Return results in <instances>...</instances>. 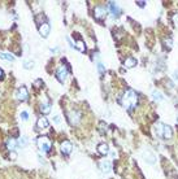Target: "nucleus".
I'll list each match as a JSON object with an SVG mask.
<instances>
[{
	"instance_id": "nucleus-1",
	"label": "nucleus",
	"mask_w": 178,
	"mask_h": 179,
	"mask_svg": "<svg viewBox=\"0 0 178 179\" xmlns=\"http://www.w3.org/2000/svg\"><path fill=\"white\" fill-rule=\"evenodd\" d=\"M138 103V95L134 92L133 90H127L124 92L122 97H121V104L125 106L126 109L135 108Z\"/></svg>"
},
{
	"instance_id": "nucleus-2",
	"label": "nucleus",
	"mask_w": 178,
	"mask_h": 179,
	"mask_svg": "<svg viewBox=\"0 0 178 179\" xmlns=\"http://www.w3.org/2000/svg\"><path fill=\"white\" fill-rule=\"evenodd\" d=\"M37 145L39 148V151L43 152V153H47V152L51 149V142L47 136H39L37 139Z\"/></svg>"
},
{
	"instance_id": "nucleus-3",
	"label": "nucleus",
	"mask_w": 178,
	"mask_h": 179,
	"mask_svg": "<svg viewBox=\"0 0 178 179\" xmlns=\"http://www.w3.org/2000/svg\"><path fill=\"white\" fill-rule=\"evenodd\" d=\"M94 17H95V19H98V21H103V19L107 17V11H105V8H103V6H95Z\"/></svg>"
},
{
	"instance_id": "nucleus-4",
	"label": "nucleus",
	"mask_w": 178,
	"mask_h": 179,
	"mask_svg": "<svg viewBox=\"0 0 178 179\" xmlns=\"http://www.w3.org/2000/svg\"><path fill=\"white\" fill-rule=\"evenodd\" d=\"M56 77H57V79L60 81V82H65V79H67V77H68V69L65 65H61V66L57 68Z\"/></svg>"
},
{
	"instance_id": "nucleus-5",
	"label": "nucleus",
	"mask_w": 178,
	"mask_h": 179,
	"mask_svg": "<svg viewBox=\"0 0 178 179\" xmlns=\"http://www.w3.org/2000/svg\"><path fill=\"white\" fill-rule=\"evenodd\" d=\"M81 121V114L77 112V110H70L69 112V122L72 125H78Z\"/></svg>"
},
{
	"instance_id": "nucleus-6",
	"label": "nucleus",
	"mask_w": 178,
	"mask_h": 179,
	"mask_svg": "<svg viewBox=\"0 0 178 179\" xmlns=\"http://www.w3.org/2000/svg\"><path fill=\"white\" fill-rule=\"evenodd\" d=\"M143 158L146 160V162H148L150 165H155V162H156V157H155V155L152 153L151 151H144L143 152Z\"/></svg>"
},
{
	"instance_id": "nucleus-7",
	"label": "nucleus",
	"mask_w": 178,
	"mask_h": 179,
	"mask_svg": "<svg viewBox=\"0 0 178 179\" xmlns=\"http://www.w3.org/2000/svg\"><path fill=\"white\" fill-rule=\"evenodd\" d=\"M27 97H29V92L26 90V87H20L17 91V99L25 101V100H27Z\"/></svg>"
},
{
	"instance_id": "nucleus-8",
	"label": "nucleus",
	"mask_w": 178,
	"mask_h": 179,
	"mask_svg": "<svg viewBox=\"0 0 178 179\" xmlns=\"http://www.w3.org/2000/svg\"><path fill=\"white\" fill-rule=\"evenodd\" d=\"M72 149H73V145H72L70 142L65 140V142L61 143V152H62L64 155H69V153L72 152Z\"/></svg>"
},
{
	"instance_id": "nucleus-9",
	"label": "nucleus",
	"mask_w": 178,
	"mask_h": 179,
	"mask_svg": "<svg viewBox=\"0 0 178 179\" xmlns=\"http://www.w3.org/2000/svg\"><path fill=\"white\" fill-rule=\"evenodd\" d=\"M49 30H51V27H49V25L47 24V22H44L43 25L39 26V34H41L43 38H47L48 37Z\"/></svg>"
},
{
	"instance_id": "nucleus-10",
	"label": "nucleus",
	"mask_w": 178,
	"mask_h": 179,
	"mask_svg": "<svg viewBox=\"0 0 178 179\" xmlns=\"http://www.w3.org/2000/svg\"><path fill=\"white\" fill-rule=\"evenodd\" d=\"M100 169H101V171H103V173H109L111 169H112L111 162L107 161V160H103V161L100 162Z\"/></svg>"
},
{
	"instance_id": "nucleus-11",
	"label": "nucleus",
	"mask_w": 178,
	"mask_h": 179,
	"mask_svg": "<svg viewBox=\"0 0 178 179\" xmlns=\"http://www.w3.org/2000/svg\"><path fill=\"white\" fill-rule=\"evenodd\" d=\"M98 152H99L100 155H103V156L108 155V153H109V147H108V144H105V143H101V144H99V145H98Z\"/></svg>"
},
{
	"instance_id": "nucleus-12",
	"label": "nucleus",
	"mask_w": 178,
	"mask_h": 179,
	"mask_svg": "<svg viewBox=\"0 0 178 179\" xmlns=\"http://www.w3.org/2000/svg\"><path fill=\"white\" fill-rule=\"evenodd\" d=\"M37 127H38L39 130L47 129V127H48V121H47V118H44V117L39 118V119H38V122H37Z\"/></svg>"
},
{
	"instance_id": "nucleus-13",
	"label": "nucleus",
	"mask_w": 178,
	"mask_h": 179,
	"mask_svg": "<svg viewBox=\"0 0 178 179\" xmlns=\"http://www.w3.org/2000/svg\"><path fill=\"white\" fill-rule=\"evenodd\" d=\"M109 9H111V12H112V14H113V16H118V14H120V12H121L120 6H118L116 3H113V1H109Z\"/></svg>"
},
{
	"instance_id": "nucleus-14",
	"label": "nucleus",
	"mask_w": 178,
	"mask_h": 179,
	"mask_svg": "<svg viewBox=\"0 0 178 179\" xmlns=\"http://www.w3.org/2000/svg\"><path fill=\"white\" fill-rule=\"evenodd\" d=\"M124 65H125V68H134L135 65H137V60H135L134 57H127L126 60L124 61Z\"/></svg>"
},
{
	"instance_id": "nucleus-15",
	"label": "nucleus",
	"mask_w": 178,
	"mask_h": 179,
	"mask_svg": "<svg viewBox=\"0 0 178 179\" xmlns=\"http://www.w3.org/2000/svg\"><path fill=\"white\" fill-rule=\"evenodd\" d=\"M173 136V131H172V127L170 126H164V134H163V138L164 139H170Z\"/></svg>"
},
{
	"instance_id": "nucleus-16",
	"label": "nucleus",
	"mask_w": 178,
	"mask_h": 179,
	"mask_svg": "<svg viewBox=\"0 0 178 179\" xmlns=\"http://www.w3.org/2000/svg\"><path fill=\"white\" fill-rule=\"evenodd\" d=\"M152 97H153L155 101H157V103H160V101H163V100H164V95L160 92V91H157V90H153L152 91Z\"/></svg>"
},
{
	"instance_id": "nucleus-17",
	"label": "nucleus",
	"mask_w": 178,
	"mask_h": 179,
	"mask_svg": "<svg viewBox=\"0 0 178 179\" xmlns=\"http://www.w3.org/2000/svg\"><path fill=\"white\" fill-rule=\"evenodd\" d=\"M41 112L43 113V114H48L49 112H51V104L49 103H42L41 104Z\"/></svg>"
},
{
	"instance_id": "nucleus-18",
	"label": "nucleus",
	"mask_w": 178,
	"mask_h": 179,
	"mask_svg": "<svg viewBox=\"0 0 178 179\" xmlns=\"http://www.w3.org/2000/svg\"><path fill=\"white\" fill-rule=\"evenodd\" d=\"M16 147H17V142H16L14 139H8V140H7V148H8L11 152L14 151Z\"/></svg>"
},
{
	"instance_id": "nucleus-19",
	"label": "nucleus",
	"mask_w": 178,
	"mask_h": 179,
	"mask_svg": "<svg viewBox=\"0 0 178 179\" xmlns=\"http://www.w3.org/2000/svg\"><path fill=\"white\" fill-rule=\"evenodd\" d=\"M164 123H157L156 125V134H157V136H161L163 138V134H164Z\"/></svg>"
},
{
	"instance_id": "nucleus-20",
	"label": "nucleus",
	"mask_w": 178,
	"mask_h": 179,
	"mask_svg": "<svg viewBox=\"0 0 178 179\" xmlns=\"http://www.w3.org/2000/svg\"><path fill=\"white\" fill-rule=\"evenodd\" d=\"M0 58L7 60V61H13V60H14V57H13L11 53H5V52H0Z\"/></svg>"
},
{
	"instance_id": "nucleus-21",
	"label": "nucleus",
	"mask_w": 178,
	"mask_h": 179,
	"mask_svg": "<svg viewBox=\"0 0 178 179\" xmlns=\"http://www.w3.org/2000/svg\"><path fill=\"white\" fill-rule=\"evenodd\" d=\"M75 47L78 48L81 52H83L85 50H86V47H85V43H83V40H77L75 42Z\"/></svg>"
},
{
	"instance_id": "nucleus-22",
	"label": "nucleus",
	"mask_w": 178,
	"mask_h": 179,
	"mask_svg": "<svg viewBox=\"0 0 178 179\" xmlns=\"http://www.w3.org/2000/svg\"><path fill=\"white\" fill-rule=\"evenodd\" d=\"M164 44H165V47L168 48V50H170V48H172V44H173L172 39H170V38H165V39H164Z\"/></svg>"
},
{
	"instance_id": "nucleus-23",
	"label": "nucleus",
	"mask_w": 178,
	"mask_h": 179,
	"mask_svg": "<svg viewBox=\"0 0 178 179\" xmlns=\"http://www.w3.org/2000/svg\"><path fill=\"white\" fill-rule=\"evenodd\" d=\"M18 144L22 145V147H25V145H27V139H26V136H22V138L18 139Z\"/></svg>"
},
{
	"instance_id": "nucleus-24",
	"label": "nucleus",
	"mask_w": 178,
	"mask_h": 179,
	"mask_svg": "<svg viewBox=\"0 0 178 179\" xmlns=\"http://www.w3.org/2000/svg\"><path fill=\"white\" fill-rule=\"evenodd\" d=\"M24 66H25V69H31L34 66V61H25Z\"/></svg>"
},
{
	"instance_id": "nucleus-25",
	"label": "nucleus",
	"mask_w": 178,
	"mask_h": 179,
	"mask_svg": "<svg viewBox=\"0 0 178 179\" xmlns=\"http://www.w3.org/2000/svg\"><path fill=\"white\" fill-rule=\"evenodd\" d=\"M21 118L24 119V121H27L29 114H27V112H26V110H24V112H21Z\"/></svg>"
},
{
	"instance_id": "nucleus-26",
	"label": "nucleus",
	"mask_w": 178,
	"mask_h": 179,
	"mask_svg": "<svg viewBox=\"0 0 178 179\" xmlns=\"http://www.w3.org/2000/svg\"><path fill=\"white\" fill-rule=\"evenodd\" d=\"M99 129H100V131H101V132H104L105 130H107V125H105L104 122H101L100 125H99Z\"/></svg>"
},
{
	"instance_id": "nucleus-27",
	"label": "nucleus",
	"mask_w": 178,
	"mask_h": 179,
	"mask_svg": "<svg viewBox=\"0 0 178 179\" xmlns=\"http://www.w3.org/2000/svg\"><path fill=\"white\" fill-rule=\"evenodd\" d=\"M9 158H11V160H16V158H17V155H16V152H14V151L9 153Z\"/></svg>"
},
{
	"instance_id": "nucleus-28",
	"label": "nucleus",
	"mask_w": 178,
	"mask_h": 179,
	"mask_svg": "<svg viewBox=\"0 0 178 179\" xmlns=\"http://www.w3.org/2000/svg\"><path fill=\"white\" fill-rule=\"evenodd\" d=\"M54 121H55V123H56V125H60V123H61L60 116H55V119H54Z\"/></svg>"
},
{
	"instance_id": "nucleus-29",
	"label": "nucleus",
	"mask_w": 178,
	"mask_h": 179,
	"mask_svg": "<svg viewBox=\"0 0 178 179\" xmlns=\"http://www.w3.org/2000/svg\"><path fill=\"white\" fill-rule=\"evenodd\" d=\"M98 70H99V73H103V71H104V68H103V65H101L100 63L98 64Z\"/></svg>"
},
{
	"instance_id": "nucleus-30",
	"label": "nucleus",
	"mask_w": 178,
	"mask_h": 179,
	"mask_svg": "<svg viewBox=\"0 0 178 179\" xmlns=\"http://www.w3.org/2000/svg\"><path fill=\"white\" fill-rule=\"evenodd\" d=\"M173 77H174V81H176V82H178V70H176V71H174Z\"/></svg>"
},
{
	"instance_id": "nucleus-31",
	"label": "nucleus",
	"mask_w": 178,
	"mask_h": 179,
	"mask_svg": "<svg viewBox=\"0 0 178 179\" xmlns=\"http://www.w3.org/2000/svg\"><path fill=\"white\" fill-rule=\"evenodd\" d=\"M34 84H35V86H37V87H39V86H42V81H41V79H38V81H35V82H34Z\"/></svg>"
},
{
	"instance_id": "nucleus-32",
	"label": "nucleus",
	"mask_w": 178,
	"mask_h": 179,
	"mask_svg": "<svg viewBox=\"0 0 178 179\" xmlns=\"http://www.w3.org/2000/svg\"><path fill=\"white\" fill-rule=\"evenodd\" d=\"M137 4L139 5V6H144V4H146V3H144V1H138Z\"/></svg>"
},
{
	"instance_id": "nucleus-33",
	"label": "nucleus",
	"mask_w": 178,
	"mask_h": 179,
	"mask_svg": "<svg viewBox=\"0 0 178 179\" xmlns=\"http://www.w3.org/2000/svg\"><path fill=\"white\" fill-rule=\"evenodd\" d=\"M3 74H4V73H3V70H1V69H0V78H1V77H3Z\"/></svg>"
},
{
	"instance_id": "nucleus-34",
	"label": "nucleus",
	"mask_w": 178,
	"mask_h": 179,
	"mask_svg": "<svg viewBox=\"0 0 178 179\" xmlns=\"http://www.w3.org/2000/svg\"><path fill=\"white\" fill-rule=\"evenodd\" d=\"M177 121H178V114H177Z\"/></svg>"
}]
</instances>
